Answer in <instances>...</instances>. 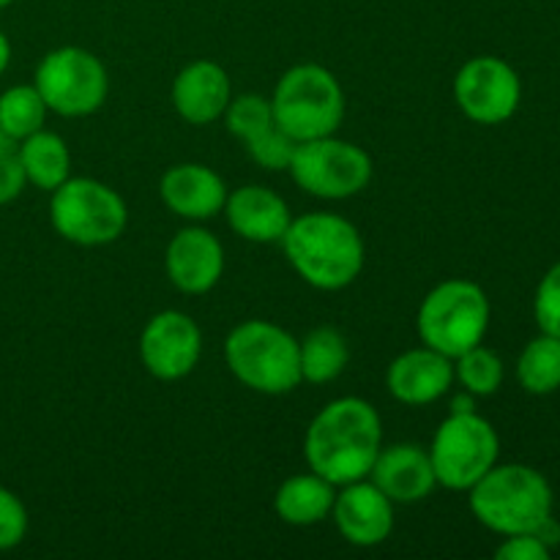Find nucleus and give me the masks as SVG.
<instances>
[{"label":"nucleus","instance_id":"nucleus-1","mask_svg":"<svg viewBox=\"0 0 560 560\" xmlns=\"http://www.w3.org/2000/svg\"><path fill=\"white\" fill-rule=\"evenodd\" d=\"M381 448L383 419L361 397L331 399L304 432L306 468L334 487L366 479Z\"/></svg>","mask_w":560,"mask_h":560},{"label":"nucleus","instance_id":"nucleus-2","mask_svg":"<svg viewBox=\"0 0 560 560\" xmlns=\"http://www.w3.org/2000/svg\"><path fill=\"white\" fill-rule=\"evenodd\" d=\"M279 244L301 282L323 293L350 288L364 271V235L339 213L310 211L293 217Z\"/></svg>","mask_w":560,"mask_h":560},{"label":"nucleus","instance_id":"nucleus-3","mask_svg":"<svg viewBox=\"0 0 560 560\" xmlns=\"http://www.w3.org/2000/svg\"><path fill=\"white\" fill-rule=\"evenodd\" d=\"M468 506L492 534H534L552 514V487L530 465H495L468 490Z\"/></svg>","mask_w":560,"mask_h":560},{"label":"nucleus","instance_id":"nucleus-4","mask_svg":"<svg viewBox=\"0 0 560 560\" xmlns=\"http://www.w3.org/2000/svg\"><path fill=\"white\" fill-rule=\"evenodd\" d=\"M224 364L244 388L282 397L301 386L299 337L271 320H244L224 339Z\"/></svg>","mask_w":560,"mask_h":560},{"label":"nucleus","instance_id":"nucleus-5","mask_svg":"<svg viewBox=\"0 0 560 560\" xmlns=\"http://www.w3.org/2000/svg\"><path fill=\"white\" fill-rule=\"evenodd\" d=\"M268 102L279 129L295 142L337 135L348 113L342 82L320 63L290 66L273 85Z\"/></svg>","mask_w":560,"mask_h":560},{"label":"nucleus","instance_id":"nucleus-6","mask_svg":"<svg viewBox=\"0 0 560 560\" xmlns=\"http://www.w3.org/2000/svg\"><path fill=\"white\" fill-rule=\"evenodd\" d=\"M492 306L485 288L470 279H446L421 299L416 331L421 345L457 359L465 350L485 342L490 331Z\"/></svg>","mask_w":560,"mask_h":560},{"label":"nucleus","instance_id":"nucleus-7","mask_svg":"<svg viewBox=\"0 0 560 560\" xmlns=\"http://www.w3.org/2000/svg\"><path fill=\"white\" fill-rule=\"evenodd\" d=\"M49 224L63 241L85 249L115 244L129 228V206L98 178H66L49 191Z\"/></svg>","mask_w":560,"mask_h":560},{"label":"nucleus","instance_id":"nucleus-8","mask_svg":"<svg viewBox=\"0 0 560 560\" xmlns=\"http://www.w3.org/2000/svg\"><path fill=\"white\" fill-rule=\"evenodd\" d=\"M33 85L49 113L60 118H88L107 102L109 74L104 60L85 47H55L38 60Z\"/></svg>","mask_w":560,"mask_h":560},{"label":"nucleus","instance_id":"nucleus-9","mask_svg":"<svg viewBox=\"0 0 560 560\" xmlns=\"http://www.w3.org/2000/svg\"><path fill=\"white\" fill-rule=\"evenodd\" d=\"M288 173L293 184L306 195L339 202L361 195L372 184L375 164L361 145L328 135L299 142Z\"/></svg>","mask_w":560,"mask_h":560},{"label":"nucleus","instance_id":"nucleus-10","mask_svg":"<svg viewBox=\"0 0 560 560\" xmlns=\"http://www.w3.org/2000/svg\"><path fill=\"white\" fill-rule=\"evenodd\" d=\"M501 457V438L492 421L468 413H448L441 421L430 443V459L435 468L438 487L468 492L481 476L495 468Z\"/></svg>","mask_w":560,"mask_h":560},{"label":"nucleus","instance_id":"nucleus-11","mask_svg":"<svg viewBox=\"0 0 560 560\" xmlns=\"http://www.w3.org/2000/svg\"><path fill=\"white\" fill-rule=\"evenodd\" d=\"M454 102L459 113L479 126H501L520 109L523 80L517 69L495 55H476L454 77Z\"/></svg>","mask_w":560,"mask_h":560},{"label":"nucleus","instance_id":"nucleus-12","mask_svg":"<svg viewBox=\"0 0 560 560\" xmlns=\"http://www.w3.org/2000/svg\"><path fill=\"white\" fill-rule=\"evenodd\" d=\"M137 350L148 375L162 383H178L200 364L202 331L186 312L164 310L142 326Z\"/></svg>","mask_w":560,"mask_h":560},{"label":"nucleus","instance_id":"nucleus-13","mask_svg":"<svg viewBox=\"0 0 560 560\" xmlns=\"http://www.w3.org/2000/svg\"><path fill=\"white\" fill-rule=\"evenodd\" d=\"M164 273L184 295L211 293L224 277V246L202 224L191 222L170 238L164 249Z\"/></svg>","mask_w":560,"mask_h":560},{"label":"nucleus","instance_id":"nucleus-14","mask_svg":"<svg viewBox=\"0 0 560 560\" xmlns=\"http://www.w3.org/2000/svg\"><path fill=\"white\" fill-rule=\"evenodd\" d=\"M328 520L348 545L370 550L394 534V503L370 479H359L337 487Z\"/></svg>","mask_w":560,"mask_h":560},{"label":"nucleus","instance_id":"nucleus-15","mask_svg":"<svg viewBox=\"0 0 560 560\" xmlns=\"http://www.w3.org/2000/svg\"><path fill=\"white\" fill-rule=\"evenodd\" d=\"M228 184L213 167L200 162H180L164 170L159 178V197L164 208L186 222H208L224 211Z\"/></svg>","mask_w":560,"mask_h":560},{"label":"nucleus","instance_id":"nucleus-16","mask_svg":"<svg viewBox=\"0 0 560 560\" xmlns=\"http://www.w3.org/2000/svg\"><path fill=\"white\" fill-rule=\"evenodd\" d=\"M366 479L394 503L410 506L421 503L438 490V476L432 468L430 448L419 443H383Z\"/></svg>","mask_w":560,"mask_h":560},{"label":"nucleus","instance_id":"nucleus-17","mask_svg":"<svg viewBox=\"0 0 560 560\" xmlns=\"http://www.w3.org/2000/svg\"><path fill=\"white\" fill-rule=\"evenodd\" d=\"M233 96V80H230L228 69L208 58L189 60L170 85L173 109L180 120L191 126H208L213 120H222Z\"/></svg>","mask_w":560,"mask_h":560},{"label":"nucleus","instance_id":"nucleus-18","mask_svg":"<svg viewBox=\"0 0 560 560\" xmlns=\"http://www.w3.org/2000/svg\"><path fill=\"white\" fill-rule=\"evenodd\" d=\"M454 386V359L419 345L388 364L386 388L399 405L424 408L446 397Z\"/></svg>","mask_w":560,"mask_h":560},{"label":"nucleus","instance_id":"nucleus-19","mask_svg":"<svg viewBox=\"0 0 560 560\" xmlns=\"http://www.w3.org/2000/svg\"><path fill=\"white\" fill-rule=\"evenodd\" d=\"M222 213L230 230L249 244H279L293 222L288 200L262 184H246L230 191Z\"/></svg>","mask_w":560,"mask_h":560},{"label":"nucleus","instance_id":"nucleus-20","mask_svg":"<svg viewBox=\"0 0 560 560\" xmlns=\"http://www.w3.org/2000/svg\"><path fill=\"white\" fill-rule=\"evenodd\" d=\"M334 495H337V487L331 481L306 470L279 485V490L273 492V512L284 525L312 528L331 517Z\"/></svg>","mask_w":560,"mask_h":560},{"label":"nucleus","instance_id":"nucleus-21","mask_svg":"<svg viewBox=\"0 0 560 560\" xmlns=\"http://www.w3.org/2000/svg\"><path fill=\"white\" fill-rule=\"evenodd\" d=\"M20 164L25 184L42 191H52L71 178V151L60 135L38 129L36 135L20 140Z\"/></svg>","mask_w":560,"mask_h":560},{"label":"nucleus","instance_id":"nucleus-22","mask_svg":"<svg viewBox=\"0 0 560 560\" xmlns=\"http://www.w3.org/2000/svg\"><path fill=\"white\" fill-rule=\"evenodd\" d=\"M350 361L348 339L339 328L317 326L299 339V364L301 383L310 386H326L334 383L345 372Z\"/></svg>","mask_w":560,"mask_h":560},{"label":"nucleus","instance_id":"nucleus-23","mask_svg":"<svg viewBox=\"0 0 560 560\" xmlns=\"http://www.w3.org/2000/svg\"><path fill=\"white\" fill-rule=\"evenodd\" d=\"M517 381L520 386L536 397L560 388V339L550 334H539L523 348L517 359Z\"/></svg>","mask_w":560,"mask_h":560},{"label":"nucleus","instance_id":"nucleus-24","mask_svg":"<svg viewBox=\"0 0 560 560\" xmlns=\"http://www.w3.org/2000/svg\"><path fill=\"white\" fill-rule=\"evenodd\" d=\"M47 104L33 82L27 85H11L0 93V131L11 140H25L36 135L47 124Z\"/></svg>","mask_w":560,"mask_h":560},{"label":"nucleus","instance_id":"nucleus-25","mask_svg":"<svg viewBox=\"0 0 560 560\" xmlns=\"http://www.w3.org/2000/svg\"><path fill=\"white\" fill-rule=\"evenodd\" d=\"M503 359L495 350L487 348L485 342L476 345V348L465 350L454 359V381L465 388L468 394L479 397H492V394L501 392L503 386Z\"/></svg>","mask_w":560,"mask_h":560},{"label":"nucleus","instance_id":"nucleus-26","mask_svg":"<svg viewBox=\"0 0 560 560\" xmlns=\"http://www.w3.org/2000/svg\"><path fill=\"white\" fill-rule=\"evenodd\" d=\"M222 120L224 129H228L241 145L252 142L255 137L266 135L271 126H277L271 102H268V96H260V93H238V96L230 98Z\"/></svg>","mask_w":560,"mask_h":560},{"label":"nucleus","instance_id":"nucleus-27","mask_svg":"<svg viewBox=\"0 0 560 560\" xmlns=\"http://www.w3.org/2000/svg\"><path fill=\"white\" fill-rule=\"evenodd\" d=\"M295 145H299V142H295L290 135H284L277 124L273 129H268L266 135L257 137V140L246 142L244 151L249 153L252 162L260 164L262 170H271V173H288L290 159H293L295 153Z\"/></svg>","mask_w":560,"mask_h":560},{"label":"nucleus","instance_id":"nucleus-28","mask_svg":"<svg viewBox=\"0 0 560 560\" xmlns=\"http://www.w3.org/2000/svg\"><path fill=\"white\" fill-rule=\"evenodd\" d=\"M534 317L541 334L560 339V262L541 277L534 295Z\"/></svg>","mask_w":560,"mask_h":560},{"label":"nucleus","instance_id":"nucleus-29","mask_svg":"<svg viewBox=\"0 0 560 560\" xmlns=\"http://www.w3.org/2000/svg\"><path fill=\"white\" fill-rule=\"evenodd\" d=\"M27 509L20 495L0 487V552L20 547L27 536Z\"/></svg>","mask_w":560,"mask_h":560},{"label":"nucleus","instance_id":"nucleus-30","mask_svg":"<svg viewBox=\"0 0 560 560\" xmlns=\"http://www.w3.org/2000/svg\"><path fill=\"white\" fill-rule=\"evenodd\" d=\"M25 175L20 164V142L0 131V206H9L25 189Z\"/></svg>","mask_w":560,"mask_h":560},{"label":"nucleus","instance_id":"nucleus-31","mask_svg":"<svg viewBox=\"0 0 560 560\" xmlns=\"http://www.w3.org/2000/svg\"><path fill=\"white\" fill-rule=\"evenodd\" d=\"M550 556L552 550L536 534L503 536V545L495 550L498 560H547Z\"/></svg>","mask_w":560,"mask_h":560},{"label":"nucleus","instance_id":"nucleus-32","mask_svg":"<svg viewBox=\"0 0 560 560\" xmlns=\"http://www.w3.org/2000/svg\"><path fill=\"white\" fill-rule=\"evenodd\" d=\"M534 534L539 536V539L545 541V545L550 547V550H556V547L560 545V523H558L556 517H552V514L545 520V523L539 525V528L534 530Z\"/></svg>","mask_w":560,"mask_h":560},{"label":"nucleus","instance_id":"nucleus-33","mask_svg":"<svg viewBox=\"0 0 560 560\" xmlns=\"http://www.w3.org/2000/svg\"><path fill=\"white\" fill-rule=\"evenodd\" d=\"M468 410H476V397L463 388V394L452 397V408H448V413H468Z\"/></svg>","mask_w":560,"mask_h":560},{"label":"nucleus","instance_id":"nucleus-34","mask_svg":"<svg viewBox=\"0 0 560 560\" xmlns=\"http://www.w3.org/2000/svg\"><path fill=\"white\" fill-rule=\"evenodd\" d=\"M11 66V42L3 31H0V77L5 74V69Z\"/></svg>","mask_w":560,"mask_h":560},{"label":"nucleus","instance_id":"nucleus-35","mask_svg":"<svg viewBox=\"0 0 560 560\" xmlns=\"http://www.w3.org/2000/svg\"><path fill=\"white\" fill-rule=\"evenodd\" d=\"M11 3H14V0H0V9H9Z\"/></svg>","mask_w":560,"mask_h":560}]
</instances>
